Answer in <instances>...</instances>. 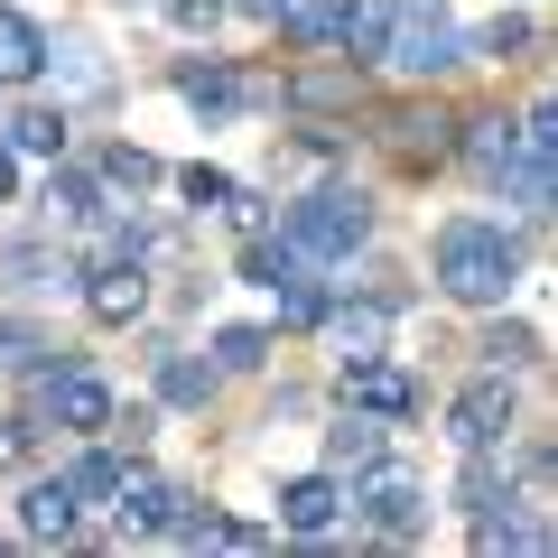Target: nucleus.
I'll return each instance as SVG.
<instances>
[{
    "label": "nucleus",
    "instance_id": "1",
    "mask_svg": "<svg viewBox=\"0 0 558 558\" xmlns=\"http://www.w3.org/2000/svg\"><path fill=\"white\" fill-rule=\"evenodd\" d=\"M521 270H531V252H521V233L502 215H447L438 233H428V289H438L447 307H512Z\"/></svg>",
    "mask_w": 558,
    "mask_h": 558
},
{
    "label": "nucleus",
    "instance_id": "12",
    "mask_svg": "<svg viewBox=\"0 0 558 558\" xmlns=\"http://www.w3.org/2000/svg\"><path fill=\"white\" fill-rule=\"evenodd\" d=\"M178 494H186V484L149 475V465H121V484H112V502H102V512L121 521V539H159L168 512H178Z\"/></svg>",
    "mask_w": 558,
    "mask_h": 558
},
{
    "label": "nucleus",
    "instance_id": "38",
    "mask_svg": "<svg viewBox=\"0 0 558 558\" xmlns=\"http://www.w3.org/2000/svg\"><path fill=\"white\" fill-rule=\"evenodd\" d=\"M233 10H252V20H260V28H270V10H279V0H233Z\"/></svg>",
    "mask_w": 558,
    "mask_h": 558
},
{
    "label": "nucleus",
    "instance_id": "19",
    "mask_svg": "<svg viewBox=\"0 0 558 558\" xmlns=\"http://www.w3.org/2000/svg\"><path fill=\"white\" fill-rule=\"evenodd\" d=\"M512 149H521V121L512 112H475V121H457V149H447V159H465L484 186H494L502 168H512Z\"/></svg>",
    "mask_w": 558,
    "mask_h": 558
},
{
    "label": "nucleus",
    "instance_id": "3",
    "mask_svg": "<svg viewBox=\"0 0 558 558\" xmlns=\"http://www.w3.org/2000/svg\"><path fill=\"white\" fill-rule=\"evenodd\" d=\"M381 65H391L400 84H447L457 65H475V28L447 10V0H400L391 20V47H381Z\"/></svg>",
    "mask_w": 558,
    "mask_h": 558
},
{
    "label": "nucleus",
    "instance_id": "20",
    "mask_svg": "<svg viewBox=\"0 0 558 558\" xmlns=\"http://www.w3.org/2000/svg\"><path fill=\"white\" fill-rule=\"evenodd\" d=\"M391 20H400V0H344V10H336V57L344 65H381Z\"/></svg>",
    "mask_w": 558,
    "mask_h": 558
},
{
    "label": "nucleus",
    "instance_id": "35",
    "mask_svg": "<svg viewBox=\"0 0 558 558\" xmlns=\"http://www.w3.org/2000/svg\"><path fill=\"white\" fill-rule=\"evenodd\" d=\"M38 438H47V418H0V475L38 465Z\"/></svg>",
    "mask_w": 558,
    "mask_h": 558
},
{
    "label": "nucleus",
    "instance_id": "7",
    "mask_svg": "<svg viewBox=\"0 0 558 558\" xmlns=\"http://www.w3.org/2000/svg\"><path fill=\"white\" fill-rule=\"evenodd\" d=\"M512 428H521L512 373H475V381L447 391V447H457V457H475V447H512Z\"/></svg>",
    "mask_w": 558,
    "mask_h": 558
},
{
    "label": "nucleus",
    "instance_id": "17",
    "mask_svg": "<svg viewBox=\"0 0 558 558\" xmlns=\"http://www.w3.org/2000/svg\"><path fill=\"white\" fill-rule=\"evenodd\" d=\"M475 354H484V373H539L549 363V336H539L531 317H502V307H484V336H475Z\"/></svg>",
    "mask_w": 558,
    "mask_h": 558
},
{
    "label": "nucleus",
    "instance_id": "16",
    "mask_svg": "<svg viewBox=\"0 0 558 558\" xmlns=\"http://www.w3.org/2000/svg\"><path fill=\"white\" fill-rule=\"evenodd\" d=\"M336 521H344V475H326V465H317V475H289V484H279V531H289V539H326Z\"/></svg>",
    "mask_w": 558,
    "mask_h": 558
},
{
    "label": "nucleus",
    "instance_id": "8",
    "mask_svg": "<svg viewBox=\"0 0 558 558\" xmlns=\"http://www.w3.org/2000/svg\"><path fill=\"white\" fill-rule=\"evenodd\" d=\"M373 140L391 149L400 168H447V149H457V112H447L428 84H410V102H391V112L373 121Z\"/></svg>",
    "mask_w": 558,
    "mask_h": 558
},
{
    "label": "nucleus",
    "instance_id": "18",
    "mask_svg": "<svg viewBox=\"0 0 558 558\" xmlns=\"http://www.w3.org/2000/svg\"><path fill=\"white\" fill-rule=\"evenodd\" d=\"M47 47H57V28L28 20L20 0H0V84H20V94H28V84L47 75Z\"/></svg>",
    "mask_w": 558,
    "mask_h": 558
},
{
    "label": "nucleus",
    "instance_id": "21",
    "mask_svg": "<svg viewBox=\"0 0 558 558\" xmlns=\"http://www.w3.org/2000/svg\"><path fill=\"white\" fill-rule=\"evenodd\" d=\"M336 10H344V0H279L270 28H279L289 57H336Z\"/></svg>",
    "mask_w": 558,
    "mask_h": 558
},
{
    "label": "nucleus",
    "instance_id": "6",
    "mask_svg": "<svg viewBox=\"0 0 558 558\" xmlns=\"http://www.w3.org/2000/svg\"><path fill=\"white\" fill-rule=\"evenodd\" d=\"M344 512H354V531H373V539H391V549H410V539H428V484H418L410 465L373 457V465L354 475V494H344Z\"/></svg>",
    "mask_w": 558,
    "mask_h": 558
},
{
    "label": "nucleus",
    "instance_id": "10",
    "mask_svg": "<svg viewBox=\"0 0 558 558\" xmlns=\"http://www.w3.org/2000/svg\"><path fill=\"white\" fill-rule=\"evenodd\" d=\"M75 299H84L94 326H140L149 317V260H84Z\"/></svg>",
    "mask_w": 558,
    "mask_h": 558
},
{
    "label": "nucleus",
    "instance_id": "30",
    "mask_svg": "<svg viewBox=\"0 0 558 558\" xmlns=\"http://www.w3.org/2000/svg\"><path fill=\"white\" fill-rule=\"evenodd\" d=\"M326 307H336V289H326L317 270L279 289V326H289V336H317V326H326Z\"/></svg>",
    "mask_w": 558,
    "mask_h": 558
},
{
    "label": "nucleus",
    "instance_id": "28",
    "mask_svg": "<svg viewBox=\"0 0 558 558\" xmlns=\"http://www.w3.org/2000/svg\"><path fill=\"white\" fill-rule=\"evenodd\" d=\"M205 354H215V373L233 381V373H260V363L279 354V336H270V326H215V336H205Z\"/></svg>",
    "mask_w": 558,
    "mask_h": 558
},
{
    "label": "nucleus",
    "instance_id": "5",
    "mask_svg": "<svg viewBox=\"0 0 558 558\" xmlns=\"http://www.w3.org/2000/svg\"><path fill=\"white\" fill-rule=\"evenodd\" d=\"M20 381H28V400H38V418L57 438H102V428H112V381L84 354H57V363H38V373H20Z\"/></svg>",
    "mask_w": 558,
    "mask_h": 558
},
{
    "label": "nucleus",
    "instance_id": "9",
    "mask_svg": "<svg viewBox=\"0 0 558 558\" xmlns=\"http://www.w3.org/2000/svg\"><path fill=\"white\" fill-rule=\"evenodd\" d=\"M336 400H344V410H363V418H391V428L428 410L418 373H400L391 354H363V363H344V373H336Z\"/></svg>",
    "mask_w": 558,
    "mask_h": 558
},
{
    "label": "nucleus",
    "instance_id": "26",
    "mask_svg": "<svg viewBox=\"0 0 558 558\" xmlns=\"http://www.w3.org/2000/svg\"><path fill=\"white\" fill-rule=\"evenodd\" d=\"M121 465H131V457H121L112 438H84L75 457H65V484H75V502H84V512H94V502H112V484H121Z\"/></svg>",
    "mask_w": 558,
    "mask_h": 558
},
{
    "label": "nucleus",
    "instance_id": "37",
    "mask_svg": "<svg viewBox=\"0 0 558 558\" xmlns=\"http://www.w3.org/2000/svg\"><path fill=\"white\" fill-rule=\"evenodd\" d=\"M20 196V149H10V140H0V205Z\"/></svg>",
    "mask_w": 558,
    "mask_h": 558
},
{
    "label": "nucleus",
    "instance_id": "2",
    "mask_svg": "<svg viewBox=\"0 0 558 558\" xmlns=\"http://www.w3.org/2000/svg\"><path fill=\"white\" fill-rule=\"evenodd\" d=\"M373 223H381V205L363 196V186H307V196H289L279 205V233H289V252L299 260H317V270H344V260L373 242Z\"/></svg>",
    "mask_w": 558,
    "mask_h": 558
},
{
    "label": "nucleus",
    "instance_id": "24",
    "mask_svg": "<svg viewBox=\"0 0 558 558\" xmlns=\"http://www.w3.org/2000/svg\"><path fill=\"white\" fill-rule=\"evenodd\" d=\"M94 178H102V196H149V186H168V159L140 149V140H112V149L94 159Z\"/></svg>",
    "mask_w": 558,
    "mask_h": 558
},
{
    "label": "nucleus",
    "instance_id": "39",
    "mask_svg": "<svg viewBox=\"0 0 558 558\" xmlns=\"http://www.w3.org/2000/svg\"><path fill=\"white\" fill-rule=\"evenodd\" d=\"M112 10H140V0H112Z\"/></svg>",
    "mask_w": 558,
    "mask_h": 558
},
{
    "label": "nucleus",
    "instance_id": "29",
    "mask_svg": "<svg viewBox=\"0 0 558 558\" xmlns=\"http://www.w3.org/2000/svg\"><path fill=\"white\" fill-rule=\"evenodd\" d=\"M57 354H75V344L38 336L28 317H10V307H0V381H10V373H38V363H57Z\"/></svg>",
    "mask_w": 558,
    "mask_h": 558
},
{
    "label": "nucleus",
    "instance_id": "11",
    "mask_svg": "<svg viewBox=\"0 0 558 558\" xmlns=\"http://www.w3.org/2000/svg\"><path fill=\"white\" fill-rule=\"evenodd\" d=\"M20 539H38V549L84 539V502H75V484H65V465H57V475H28V484H20Z\"/></svg>",
    "mask_w": 558,
    "mask_h": 558
},
{
    "label": "nucleus",
    "instance_id": "25",
    "mask_svg": "<svg viewBox=\"0 0 558 558\" xmlns=\"http://www.w3.org/2000/svg\"><path fill=\"white\" fill-rule=\"evenodd\" d=\"M65 131H75V121H65V102H20L0 140H10L20 159H65Z\"/></svg>",
    "mask_w": 558,
    "mask_h": 558
},
{
    "label": "nucleus",
    "instance_id": "22",
    "mask_svg": "<svg viewBox=\"0 0 558 558\" xmlns=\"http://www.w3.org/2000/svg\"><path fill=\"white\" fill-rule=\"evenodd\" d=\"M373 457H391V418H363V410H344L336 428H326V475H363Z\"/></svg>",
    "mask_w": 558,
    "mask_h": 558
},
{
    "label": "nucleus",
    "instance_id": "31",
    "mask_svg": "<svg viewBox=\"0 0 558 558\" xmlns=\"http://www.w3.org/2000/svg\"><path fill=\"white\" fill-rule=\"evenodd\" d=\"M215 521H223L215 502L178 494V512H168V531H159V539H168V549H215Z\"/></svg>",
    "mask_w": 558,
    "mask_h": 558
},
{
    "label": "nucleus",
    "instance_id": "32",
    "mask_svg": "<svg viewBox=\"0 0 558 558\" xmlns=\"http://www.w3.org/2000/svg\"><path fill=\"white\" fill-rule=\"evenodd\" d=\"M168 186H178V196H186V205H196V215H215V205H223V196H233V186H242V178H223V168H205V159H196V168H168Z\"/></svg>",
    "mask_w": 558,
    "mask_h": 558
},
{
    "label": "nucleus",
    "instance_id": "13",
    "mask_svg": "<svg viewBox=\"0 0 558 558\" xmlns=\"http://www.w3.org/2000/svg\"><path fill=\"white\" fill-rule=\"evenodd\" d=\"M102 205H112V196H102V178H94L84 159H47V178H38V215L57 223V233H84Z\"/></svg>",
    "mask_w": 558,
    "mask_h": 558
},
{
    "label": "nucleus",
    "instance_id": "33",
    "mask_svg": "<svg viewBox=\"0 0 558 558\" xmlns=\"http://www.w3.org/2000/svg\"><path fill=\"white\" fill-rule=\"evenodd\" d=\"M102 438H112L121 457H140V447L159 438V400H131V410H121V400H112V428H102Z\"/></svg>",
    "mask_w": 558,
    "mask_h": 558
},
{
    "label": "nucleus",
    "instance_id": "15",
    "mask_svg": "<svg viewBox=\"0 0 558 558\" xmlns=\"http://www.w3.org/2000/svg\"><path fill=\"white\" fill-rule=\"evenodd\" d=\"M149 391H159V410H215L223 373H215V354H186V344H159V354H149Z\"/></svg>",
    "mask_w": 558,
    "mask_h": 558
},
{
    "label": "nucleus",
    "instance_id": "34",
    "mask_svg": "<svg viewBox=\"0 0 558 558\" xmlns=\"http://www.w3.org/2000/svg\"><path fill=\"white\" fill-rule=\"evenodd\" d=\"M502 475H512L521 502H549V438H521V457L502 465Z\"/></svg>",
    "mask_w": 558,
    "mask_h": 558
},
{
    "label": "nucleus",
    "instance_id": "23",
    "mask_svg": "<svg viewBox=\"0 0 558 558\" xmlns=\"http://www.w3.org/2000/svg\"><path fill=\"white\" fill-rule=\"evenodd\" d=\"M233 270L252 279V289H270V299H279V289H289V279H307V270H317V260H299V252H289V233H279V223H260V233L242 242V260H233Z\"/></svg>",
    "mask_w": 558,
    "mask_h": 558
},
{
    "label": "nucleus",
    "instance_id": "4",
    "mask_svg": "<svg viewBox=\"0 0 558 558\" xmlns=\"http://www.w3.org/2000/svg\"><path fill=\"white\" fill-rule=\"evenodd\" d=\"M178 102L205 121V131H223V121H252V112H279V84L270 75H252V65H233V57H178Z\"/></svg>",
    "mask_w": 558,
    "mask_h": 558
},
{
    "label": "nucleus",
    "instance_id": "14",
    "mask_svg": "<svg viewBox=\"0 0 558 558\" xmlns=\"http://www.w3.org/2000/svg\"><path fill=\"white\" fill-rule=\"evenodd\" d=\"M0 279H10L20 299H47V289H75V252L57 242V223H47V233H20L10 252H0Z\"/></svg>",
    "mask_w": 558,
    "mask_h": 558
},
{
    "label": "nucleus",
    "instance_id": "36",
    "mask_svg": "<svg viewBox=\"0 0 558 558\" xmlns=\"http://www.w3.org/2000/svg\"><path fill=\"white\" fill-rule=\"evenodd\" d=\"M159 10H168V28H186V38L215 28V0H159Z\"/></svg>",
    "mask_w": 558,
    "mask_h": 558
},
{
    "label": "nucleus",
    "instance_id": "27",
    "mask_svg": "<svg viewBox=\"0 0 558 558\" xmlns=\"http://www.w3.org/2000/svg\"><path fill=\"white\" fill-rule=\"evenodd\" d=\"M475 57H484V65H531V57H539V20H531V10L484 20V28H475Z\"/></svg>",
    "mask_w": 558,
    "mask_h": 558
}]
</instances>
